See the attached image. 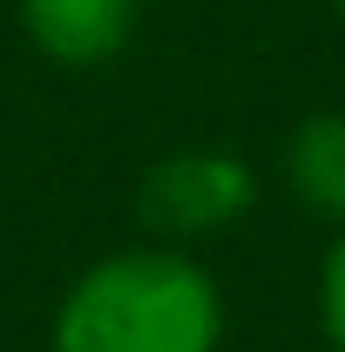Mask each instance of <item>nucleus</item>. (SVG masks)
Returning <instances> with one entry per match:
<instances>
[{
    "instance_id": "7ed1b4c3",
    "label": "nucleus",
    "mask_w": 345,
    "mask_h": 352,
    "mask_svg": "<svg viewBox=\"0 0 345 352\" xmlns=\"http://www.w3.org/2000/svg\"><path fill=\"white\" fill-rule=\"evenodd\" d=\"M21 28L54 68H102L135 41V0H21Z\"/></svg>"
},
{
    "instance_id": "39448f33",
    "label": "nucleus",
    "mask_w": 345,
    "mask_h": 352,
    "mask_svg": "<svg viewBox=\"0 0 345 352\" xmlns=\"http://www.w3.org/2000/svg\"><path fill=\"white\" fill-rule=\"evenodd\" d=\"M318 332L332 352H345V223L332 230V244L318 258Z\"/></svg>"
},
{
    "instance_id": "f03ea898",
    "label": "nucleus",
    "mask_w": 345,
    "mask_h": 352,
    "mask_svg": "<svg viewBox=\"0 0 345 352\" xmlns=\"http://www.w3.org/2000/svg\"><path fill=\"white\" fill-rule=\"evenodd\" d=\"M135 210L163 244L216 237V230H230V223H244L258 210V170L237 149L190 142V149H170V156H156L142 170Z\"/></svg>"
},
{
    "instance_id": "20e7f679",
    "label": "nucleus",
    "mask_w": 345,
    "mask_h": 352,
    "mask_svg": "<svg viewBox=\"0 0 345 352\" xmlns=\"http://www.w3.org/2000/svg\"><path fill=\"white\" fill-rule=\"evenodd\" d=\"M285 183L311 217L345 223V109H311L285 135Z\"/></svg>"
},
{
    "instance_id": "423d86ee",
    "label": "nucleus",
    "mask_w": 345,
    "mask_h": 352,
    "mask_svg": "<svg viewBox=\"0 0 345 352\" xmlns=\"http://www.w3.org/2000/svg\"><path fill=\"white\" fill-rule=\"evenodd\" d=\"M332 14H339V21H345V0H332Z\"/></svg>"
},
{
    "instance_id": "f257e3e1",
    "label": "nucleus",
    "mask_w": 345,
    "mask_h": 352,
    "mask_svg": "<svg viewBox=\"0 0 345 352\" xmlns=\"http://www.w3.org/2000/svg\"><path fill=\"white\" fill-rule=\"evenodd\" d=\"M47 352H223V292L176 244L109 251L61 292Z\"/></svg>"
}]
</instances>
